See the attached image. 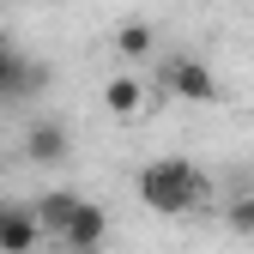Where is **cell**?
I'll list each match as a JSON object with an SVG mask.
<instances>
[{"mask_svg":"<svg viewBox=\"0 0 254 254\" xmlns=\"http://www.w3.org/2000/svg\"><path fill=\"white\" fill-rule=\"evenodd\" d=\"M139 188V206L157 212V218H188V212H200L206 194H212V182L200 164H188V157H151V164L133 176Z\"/></svg>","mask_w":254,"mask_h":254,"instance_id":"6da1fadb","label":"cell"},{"mask_svg":"<svg viewBox=\"0 0 254 254\" xmlns=\"http://www.w3.org/2000/svg\"><path fill=\"white\" fill-rule=\"evenodd\" d=\"M157 79H164V91L182 97V103H218V97H224V79H218L200 55H170Z\"/></svg>","mask_w":254,"mask_h":254,"instance_id":"7a4b0ae2","label":"cell"},{"mask_svg":"<svg viewBox=\"0 0 254 254\" xmlns=\"http://www.w3.org/2000/svg\"><path fill=\"white\" fill-rule=\"evenodd\" d=\"M37 248H43V224H37V212L0 200V254H37Z\"/></svg>","mask_w":254,"mask_h":254,"instance_id":"3957f363","label":"cell"},{"mask_svg":"<svg viewBox=\"0 0 254 254\" xmlns=\"http://www.w3.org/2000/svg\"><path fill=\"white\" fill-rule=\"evenodd\" d=\"M67 151H73V139H67L61 121H30L24 127V157H30V164L55 170V164H67Z\"/></svg>","mask_w":254,"mask_h":254,"instance_id":"277c9868","label":"cell"},{"mask_svg":"<svg viewBox=\"0 0 254 254\" xmlns=\"http://www.w3.org/2000/svg\"><path fill=\"white\" fill-rule=\"evenodd\" d=\"M85 200L73 194V188H49V194H37L30 200V212H37V224H43V236H67V224H73V212H79Z\"/></svg>","mask_w":254,"mask_h":254,"instance_id":"5b68a950","label":"cell"},{"mask_svg":"<svg viewBox=\"0 0 254 254\" xmlns=\"http://www.w3.org/2000/svg\"><path fill=\"white\" fill-rule=\"evenodd\" d=\"M103 236H109V212H103L97 200H85V206L73 212L67 236H61V248H67V254H91V248H97Z\"/></svg>","mask_w":254,"mask_h":254,"instance_id":"8992f818","label":"cell"},{"mask_svg":"<svg viewBox=\"0 0 254 254\" xmlns=\"http://www.w3.org/2000/svg\"><path fill=\"white\" fill-rule=\"evenodd\" d=\"M103 109H109L115 121L145 115V79H139V73H115V79H103Z\"/></svg>","mask_w":254,"mask_h":254,"instance_id":"52a82bcc","label":"cell"},{"mask_svg":"<svg viewBox=\"0 0 254 254\" xmlns=\"http://www.w3.org/2000/svg\"><path fill=\"white\" fill-rule=\"evenodd\" d=\"M151 43H157V37H151V24H145V18H127V24L115 30V55H121V61H145Z\"/></svg>","mask_w":254,"mask_h":254,"instance_id":"ba28073f","label":"cell"},{"mask_svg":"<svg viewBox=\"0 0 254 254\" xmlns=\"http://www.w3.org/2000/svg\"><path fill=\"white\" fill-rule=\"evenodd\" d=\"M224 224H230L236 236H254V188H242V194L224 200Z\"/></svg>","mask_w":254,"mask_h":254,"instance_id":"9c48e42d","label":"cell"},{"mask_svg":"<svg viewBox=\"0 0 254 254\" xmlns=\"http://www.w3.org/2000/svg\"><path fill=\"white\" fill-rule=\"evenodd\" d=\"M18 67H24V61H0V97H12V91H18Z\"/></svg>","mask_w":254,"mask_h":254,"instance_id":"30bf717a","label":"cell"},{"mask_svg":"<svg viewBox=\"0 0 254 254\" xmlns=\"http://www.w3.org/2000/svg\"><path fill=\"white\" fill-rule=\"evenodd\" d=\"M6 55H12V49H6V30H0V61H6Z\"/></svg>","mask_w":254,"mask_h":254,"instance_id":"8fae6325","label":"cell"}]
</instances>
